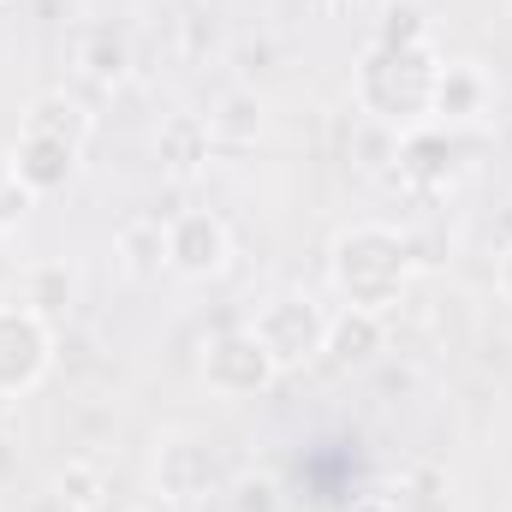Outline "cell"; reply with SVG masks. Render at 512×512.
<instances>
[{
    "label": "cell",
    "instance_id": "7c38bea8",
    "mask_svg": "<svg viewBox=\"0 0 512 512\" xmlns=\"http://www.w3.org/2000/svg\"><path fill=\"white\" fill-rule=\"evenodd\" d=\"M453 161H459V149L447 143V131L441 126H411L399 131V179H411V185H447L453 179Z\"/></svg>",
    "mask_w": 512,
    "mask_h": 512
},
{
    "label": "cell",
    "instance_id": "44dd1931",
    "mask_svg": "<svg viewBox=\"0 0 512 512\" xmlns=\"http://www.w3.org/2000/svg\"><path fill=\"white\" fill-rule=\"evenodd\" d=\"M352 161H358L364 173H382L387 161H399V131L382 126V120H364L358 137H352Z\"/></svg>",
    "mask_w": 512,
    "mask_h": 512
},
{
    "label": "cell",
    "instance_id": "f1b7e54d",
    "mask_svg": "<svg viewBox=\"0 0 512 512\" xmlns=\"http://www.w3.org/2000/svg\"><path fill=\"white\" fill-rule=\"evenodd\" d=\"M0 6H6V0H0Z\"/></svg>",
    "mask_w": 512,
    "mask_h": 512
},
{
    "label": "cell",
    "instance_id": "5b68a950",
    "mask_svg": "<svg viewBox=\"0 0 512 512\" xmlns=\"http://www.w3.org/2000/svg\"><path fill=\"white\" fill-rule=\"evenodd\" d=\"M274 376H280V364L268 358V346L251 328H227L203 346V382L221 399H256V393L274 387Z\"/></svg>",
    "mask_w": 512,
    "mask_h": 512
},
{
    "label": "cell",
    "instance_id": "277c9868",
    "mask_svg": "<svg viewBox=\"0 0 512 512\" xmlns=\"http://www.w3.org/2000/svg\"><path fill=\"white\" fill-rule=\"evenodd\" d=\"M54 370V322L24 310L18 298L0 304V399H24Z\"/></svg>",
    "mask_w": 512,
    "mask_h": 512
},
{
    "label": "cell",
    "instance_id": "4316f807",
    "mask_svg": "<svg viewBox=\"0 0 512 512\" xmlns=\"http://www.w3.org/2000/svg\"><path fill=\"white\" fill-rule=\"evenodd\" d=\"M6 239H12V221H6V215H0V251H6Z\"/></svg>",
    "mask_w": 512,
    "mask_h": 512
},
{
    "label": "cell",
    "instance_id": "d6986e66",
    "mask_svg": "<svg viewBox=\"0 0 512 512\" xmlns=\"http://www.w3.org/2000/svg\"><path fill=\"white\" fill-rule=\"evenodd\" d=\"M227 512H286V489L268 471H245L227 489Z\"/></svg>",
    "mask_w": 512,
    "mask_h": 512
},
{
    "label": "cell",
    "instance_id": "3957f363",
    "mask_svg": "<svg viewBox=\"0 0 512 512\" xmlns=\"http://www.w3.org/2000/svg\"><path fill=\"white\" fill-rule=\"evenodd\" d=\"M251 334L268 346V358H274L280 370H304V364H316L322 346H328V310H322L310 292H274V298L256 304Z\"/></svg>",
    "mask_w": 512,
    "mask_h": 512
},
{
    "label": "cell",
    "instance_id": "e0dca14e",
    "mask_svg": "<svg viewBox=\"0 0 512 512\" xmlns=\"http://www.w3.org/2000/svg\"><path fill=\"white\" fill-rule=\"evenodd\" d=\"M24 131H48V137H66V143H78V149H84V137H90V114H84L66 90H48V96H36V102H30Z\"/></svg>",
    "mask_w": 512,
    "mask_h": 512
},
{
    "label": "cell",
    "instance_id": "8fae6325",
    "mask_svg": "<svg viewBox=\"0 0 512 512\" xmlns=\"http://www.w3.org/2000/svg\"><path fill=\"white\" fill-rule=\"evenodd\" d=\"M209 149H215V137H209V120L203 114H173V120H161V131H155V161L179 185L209 167Z\"/></svg>",
    "mask_w": 512,
    "mask_h": 512
},
{
    "label": "cell",
    "instance_id": "603a6c76",
    "mask_svg": "<svg viewBox=\"0 0 512 512\" xmlns=\"http://www.w3.org/2000/svg\"><path fill=\"white\" fill-rule=\"evenodd\" d=\"M495 292L512 304V245H501V262H495Z\"/></svg>",
    "mask_w": 512,
    "mask_h": 512
},
{
    "label": "cell",
    "instance_id": "ac0fdd59",
    "mask_svg": "<svg viewBox=\"0 0 512 512\" xmlns=\"http://www.w3.org/2000/svg\"><path fill=\"white\" fill-rule=\"evenodd\" d=\"M376 42H387V48H423V42H435V30H429L423 6L393 0V6L382 12V24H376Z\"/></svg>",
    "mask_w": 512,
    "mask_h": 512
},
{
    "label": "cell",
    "instance_id": "6da1fadb",
    "mask_svg": "<svg viewBox=\"0 0 512 512\" xmlns=\"http://www.w3.org/2000/svg\"><path fill=\"white\" fill-rule=\"evenodd\" d=\"M411 239L387 221H352L346 233H334L328 245V280L340 292V304L352 310H370V316H387L405 286H411Z\"/></svg>",
    "mask_w": 512,
    "mask_h": 512
},
{
    "label": "cell",
    "instance_id": "cb8c5ba5",
    "mask_svg": "<svg viewBox=\"0 0 512 512\" xmlns=\"http://www.w3.org/2000/svg\"><path fill=\"white\" fill-rule=\"evenodd\" d=\"M346 512H399V501H387V495H358Z\"/></svg>",
    "mask_w": 512,
    "mask_h": 512
},
{
    "label": "cell",
    "instance_id": "7a4b0ae2",
    "mask_svg": "<svg viewBox=\"0 0 512 512\" xmlns=\"http://www.w3.org/2000/svg\"><path fill=\"white\" fill-rule=\"evenodd\" d=\"M435 72H441V54L435 42L423 48H387L370 42L358 72H352V90H358V108L382 126H417L429 114V96H435Z\"/></svg>",
    "mask_w": 512,
    "mask_h": 512
},
{
    "label": "cell",
    "instance_id": "30bf717a",
    "mask_svg": "<svg viewBox=\"0 0 512 512\" xmlns=\"http://www.w3.org/2000/svg\"><path fill=\"white\" fill-rule=\"evenodd\" d=\"M387 352V322L382 316H370V310H334L328 316V346H322V358L334 364V370H364V364H376Z\"/></svg>",
    "mask_w": 512,
    "mask_h": 512
},
{
    "label": "cell",
    "instance_id": "5bb4252c",
    "mask_svg": "<svg viewBox=\"0 0 512 512\" xmlns=\"http://www.w3.org/2000/svg\"><path fill=\"white\" fill-rule=\"evenodd\" d=\"M18 304L36 310L42 322H60V316H72V304H78V274H72L66 262H30V268L18 274Z\"/></svg>",
    "mask_w": 512,
    "mask_h": 512
},
{
    "label": "cell",
    "instance_id": "ffe728a7",
    "mask_svg": "<svg viewBox=\"0 0 512 512\" xmlns=\"http://www.w3.org/2000/svg\"><path fill=\"white\" fill-rule=\"evenodd\" d=\"M102 495H108V483H102V471H96L90 459H72V465L60 471V507L66 512H96Z\"/></svg>",
    "mask_w": 512,
    "mask_h": 512
},
{
    "label": "cell",
    "instance_id": "2e32d148",
    "mask_svg": "<svg viewBox=\"0 0 512 512\" xmlns=\"http://www.w3.org/2000/svg\"><path fill=\"white\" fill-rule=\"evenodd\" d=\"M209 137L215 143H256L262 137V96L256 90H227L215 108H209Z\"/></svg>",
    "mask_w": 512,
    "mask_h": 512
},
{
    "label": "cell",
    "instance_id": "484cf974",
    "mask_svg": "<svg viewBox=\"0 0 512 512\" xmlns=\"http://www.w3.org/2000/svg\"><path fill=\"white\" fill-rule=\"evenodd\" d=\"M495 233H501V245H512V203L501 209V221H495Z\"/></svg>",
    "mask_w": 512,
    "mask_h": 512
},
{
    "label": "cell",
    "instance_id": "9c48e42d",
    "mask_svg": "<svg viewBox=\"0 0 512 512\" xmlns=\"http://www.w3.org/2000/svg\"><path fill=\"white\" fill-rule=\"evenodd\" d=\"M489 72L471 66V60H441L435 72V96H429V120L435 126H471L489 114Z\"/></svg>",
    "mask_w": 512,
    "mask_h": 512
},
{
    "label": "cell",
    "instance_id": "52a82bcc",
    "mask_svg": "<svg viewBox=\"0 0 512 512\" xmlns=\"http://www.w3.org/2000/svg\"><path fill=\"white\" fill-rule=\"evenodd\" d=\"M78 143H66V137H48V131H18V143H12V179L30 191V197H54V191H66L72 185V173H78Z\"/></svg>",
    "mask_w": 512,
    "mask_h": 512
},
{
    "label": "cell",
    "instance_id": "9a60e30c",
    "mask_svg": "<svg viewBox=\"0 0 512 512\" xmlns=\"http://www.w3.org/2000/svg\"><path fill=\"white\" fill-rule=\"evenodd\" d=\"M78 72H84L90 84H102V90H120L131 78V42L114 24L84 30V36H78Z\"/></svg>",
    "mask_w": 512,
    "mask_h": 512
},
{
    "label": "cell",
    "instance_id": "ba28073f",
    "mask_svg": "<svg viewBox=\"0 0 512 512\" xmlns=\"http://www.w3.org/2000/svg\"><path fill=\"white\" fill-rule=\"evenodd\" d=\"M155 489H161V501H173V507L203 501V495L215 489V453H209L197 435H167V441L155 447Z\"/></svg>",
    "mask_w": 512,
    "mask_h": 512
},
{
    "label": "cell",
    "instance_id": "7402d4cb",
    "mask_svg": "<svg viewBox=\"0 0 512 512\" xmlns=\"http://www.w3.org/2000/svg\"><path fill=\"white\" fill-rule=\"evenodd\" d=\"M179 24H185V54H191V60H203V48H215V24H209V12H197V6H191Z\"/></svg>",
    "mask_w": 512,
    "mask_h": 512
},
{
    "label": "cell",
    "instance_id": "83f0119b",
    "mask_svg": "<svg viewBox=\"0 0 512 512\" xmlns=\"http://www.w3.org/2000/svg\"><path fill=\"white\" fill-rule=\"evenodd\" d=\"M346 6H352V0H328V12H346Z\"/></svg>",
    "mask_w": 512,
    "mask_h": 512
},
{
    "label": "cell",
    "instance_id": "d4e9b609",
    "mask_svg": "<svg viewBox=\"0 0 512 512\" xmlns=\"http://www.w3.org/2000/svg\"><path fill=\"white\" fill-rule=\"evenodd\" d=\"M6 185H12V149L0 143V191H6Z\"/></svg>",
    "mask_w": 512,
    "mask_h": 512
},
{
    "label": "cell",
    "instance_id": "8992f818",
    "mask_svg": "<svg viewBox=\"0 0 512 512\" xmlns=\"http://www.w3.org/2000/svg\"><path fill=\"white\" fill-rule=\"evenodd\" d=\"M233 262V227L215 209H185L167 221V274L185 280H215Z\"/></svg>",
    "mask_w": 512,
    "mask_h": 512
},
{
    "label": "cell",
    "instance_id": "4fadbf2b",
    "mask_svg": "<svg viewBox=\"0 0 512 512\" xmlns=\"http://www.w3.org/2000/svg\"><path fill=\"white\" fill-rule=\"evenodd\" d=\"M114 251H120V268L137 286L161 280L167 274V221L161 215H131L126 227L114 233Z\"/></svg>",
    "mask_w": 512,
    "mask_h": 512
}]
</instances>
